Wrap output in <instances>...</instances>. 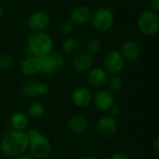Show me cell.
Here are the masks:
<instances>
[{
	"mask_svg": "<svg viewBox=\"0 0 159 159\" xmlns=\"http://www.w3.org/2000/svg\"><path fill=\"white\" fill-rule=\"evenodd\" d=\"M74 27H75V25L70 20H64L60 24L59 32H60V34L61 35H64V36L68 37L74 32Z\"/></svg>",
	"mask_w": 159,
	"mask_h": 159,
	"instance_id": "cb8c5ba5",
	"label": "cell"
},
{
	"mask_svg": "<svg viewBox=\"0 0 159 159\" xmlns=\"http://www.w3.org/2000/svg\"><path fill=\"white\" fill-rule=\"evenodd\" d=\"M41 60V74L45 75H51L63 68L65 65V58L60 52H51L44 57L40 58Z\"/></svg>",
	"mask_w": 159,
	"mask_h": 159,
	"instance_id": "8992f818",
	"label": "cell"
},
{
	"mask_svg": "<svg viewBox=\"0 0 159 159\" xmlns=\"http://www.w3.org/2000/svg\"><path fill=\"white\" fill-rule=\"evenodd\" d=\"M109 159H130L129 155L124 153V152H118V153H116L114 154Z\"/></svg>",
	"mask_w": 159,
	"mask_h": 159,
	"instance_id": "484cf974",
	"label": "cell"
},
{
	"mask_svg": "<svg viewBox=\"0 0 159 159\" xmlns=\"http://www.w3.org/2000/svg\"><path fill=\"white\" fill-rule=\"evenodd\" d=\"M119 52L125 61H135L141 56V47L136 41L128 39L121 44Z\"/></svg>",
	"mask_w": 159,
	"mask_h": 159,
	"instance_id": "4fadbf2b",
	"label": "cell"
},
{
	"mask_svg": "<svg viewBox=\"0 0 159 159\" xmlns=\"http://www.w3.org/2000/svg\"><path fill=\"white\" fill-rule=\"evenodd\" d=\"M29 140L25 131L11 129L6 132L0 141V148L2 152L10 157H20L28 150Z\"/></svg>",
	"mask_w": 159,
	"mask_h": 159,
	"instance_id": "6da1fadb",
	"label": "cell"
},
{
	"mask_svg": "<svg viewBox=\"0 0 159 159\" xmlns=\"http://www.w3.org/2000/svg\"><path fill=\"white\" fill-rule=\"evenodd\" d=\"M49 91L48 86L41 81L32 79L26 81L21 87V93L27 98H35L39 96H46Z\"/></svg>",
	"mask_w": 159,
	"mask_h": 159,
	"instance_id": "9c48e42d",
	"label": "cell"
},
{
	"mask_svg": "<svg viewBox=\"0 0 159 159\" xmlns=\"http://www.w3.org/2000/svg\"><path fill=\"white\" fill-rule=\"evenodd\" d=\"M153 149L156 153L159 152V139H156L155 142L153 143Z\"/></svg>",
	"mask_w": 159,
	"mask_h": 159,
	"instance_id": "f1b7e54d",
	"label": "cell"
},
{
	"mask_svg": "<svg viewBox=\"0 0 159 159\" xmlns=\"http://www.w3.org/2000/svg\"><path fill=\"white\" fill-rule=\"evenodd\" d=\"M3 15H4V8H3L2 5L0 4V18H1Z\"/></svg>",
	"mask_w": 159,
	"mask_h": 159,
	"instance_id": "1f68e13d",
	"label": "cell"
},
{
	"mask_svg": "<svg viewBox=\"0 0 159 159\" xmlns=\"http://www.w3.org/2000/svg\"><path fill=\"white\" fill-rule=\"evenodd\" d=\"M20 71L24 75L33 76L41 72V60L39 57L27 55L20 63Z\"/></svg>",
	"mask_w": 159,
	"mask_h": 159,
	"instance_id": "9a60e30c",
	"label": "cell"
},
{
	"mask_svg": "<svg viewBox=\"0 0 159 159\" xmlns=\"http://www.w3.org/2000/svg\"><path fill=\"white\" fill-rule=\"evenodd\" d=\"M80 159H100L97 157H94V156H85V157H82Z\"/></svg>",
	"mask_w": 159,
	"mask_h": 159,
	"instance_id": "4dcf8cb0",
	"label": "cell"
},
{
	"mask_svg": "<svg viewBox=\"0 0 159 159\" xmlns=\"http://www.w3.org/2000/svg\"><path fill=\"white\" fill-rule=\"evenodd\" d=\"M145 1H147V0H145Z\"/></svg>",
	"mask_w": 159,
	"mask_h": 159,
	"instance_id": "e575fe53",
	"label": "cell"
},
{
	"mask_svg": "<svg viewBox=\"0 0 159 159\" xmlns=\"http://www.w3.org/2000/svg\"><path fill=\"white\" fill-rule=\"evenodd\" d=\"M46 159H49V158H46Z\"/></svg>",
	"mask_w": 159,
	"mask_h": 159,
	"instance_id": "836d02e7",
	"label": "cell"
},
{
	"mask_svg": "<svg viewBox=\"0 0 159 159\" xmlns=\"http://www.w3.org/2000/svg\"><path fill=\"white\" fill-rule=\"evenodd\" d=\"M72 64L74 69L77 72H88L92 67L93 57L86 51H79L73 56Z\"/></svg>",
	"mask_w": 159,
	"mask_h": 159,
	"instance_id": "e0dca14e",
	"label": "cell"
},
{
	"mask_svg": "<svg viewBox=\"0 0 159 159\" xmlns=\"http://www.w3.org/2000/svg\"><path fill=\"white\" fill-rule=\"evenodd\" d=\"M16 159H34V158H33L30 155H25V154H23V155H21V156H20V157H17Z\"/></svg>",
	"mask_w": 159,
	"mask_h": 159,
	"instance_id": "f546056e",
	"label": "cell"
},
{
	"mask_svg": "<svg viewBox=\"0 0 159 159\" xmlns=\"http://www.w3.org/2000/svg\"><path fill=\"white\" fill-rule=\"evenodd\" d=\"M151 7L153 11L158 13L159 11V0H151Z\"/></svg>",
	"mask_w": 159,
	"mask_h": 159,
	"instance_id": "83f0119b",
	"label": "cell"
},
{
	"mask_svg": "<svg viewBox=\"0 0 159 159\" xmlns=\"http://www.w3.org/2000/svg\"><path fill=\"white\" fill-rule=\"evenodd\" d=\"M61 48L63 54L67 56H75L80 50V44L75 38L68 36L61 42Z\"/></svg>",
	"mask_w": 159,
	"mask_h": 159,
	"instance_id": "ffe728a7",
	"label": "cell"
},
{
	"mask_svg": "<svg viewBox=\"0 0 159 159\" xmlns=\"http://www.w3.org/2000/svg\"><path fill=\"white\" fill-rule=\"evenodd\" d=\"M72 102L77 107H88L92 102V92L88 88L79 87L73 91Z\"/></svg>",
	"mask_w": 159,
	"mask_h": 159,
	"instance_id": "2e32d148",
	"label": "cell"
},
{
	"mask_svg": "<svg viewBox=\"0 0 159 159\" xmlns=\"http://www.w3.org/2000/svg\"><path fill=\"white\" fill-rule=\"evenodd\" d=\"M107 82H108V88H109L108 90L112 94H116V93L120 92L123 89V86H124L123 78L119 75H111V77L107 80Z\"/></svg>",
	"mask_w": 159,
	"mask_h": 159,
	"instance_id": "44dd1931",
	"label": "cell"
},
{
	"mask_svg": "<svg viewBox=\"0 0 159 159\" xmlns=\"http://www.w3.org/2000/svg\"><path fill=\"white\" fill-rule=\"evenodd\" d=\"M137 159H146V158H137Z\"/></svg>",
	"mask_w": 159,
	"mask_h": 159,
	"instance_id": "d6a6232c",
	"label": "cell"
},
{
	"mask_svg": "<svg viewBox=\"0 0 159 159\" xmlns=\"http://www.w3.org/2000/svg\"><path fill=\"white\" fill-rule=\"evenodd\" d=\"M28 115L33 118H39L41 117L45 113V107L44 105L39 102H34L29 104L27 109Z\"/></svg>",
	"mask_w": 159,
	"mask_h": 159,
	"instance_id": "7402d4cb",
	"label": "cell"
},
{
	"mask_svg": "<svg viewBox=\"0 0 159 159\" xmlns=\"http://www.w3.org/2000/svg\"><path fill=\"white\" fill-rule=\"evenodd\" d=\"M9 123L12 129L19 130V131H25V129L28 128L29 125V119L24 113L17 112L11 116Z\"/></svg>",
	"mask_w": 159,
	"mask_h": 159,
	"instance_id": "d6986e66",
	"label": "cell"
},
{
	"mask_svg": "<svg viewBox=\"0 0 159 159\" xmlns=\"http://www.w3.org/2000/svg\"><path fill=\"white\" fill-rule=\"evenodd\" d=\"M50 23V17L44 10H35L30 14L27 24L33 32H44Z\"/></svg>",
	"mask_w": 159,
	"mask_h": 159,
	"instance_id": "8fae6325",
	"label": "cell"
},
{
	"mask_svg": "<svg viewBox=\"0 0 159 159\" xmlns=\"http://www.w3.org/2000/svg\"><path fill=\"white\" fill-rule=\"evenodd\" d=\"M92 26L97 32L105 33L112 29L115 24V15L110 7L97 8L91 16Z\"/></svg>",
	"mask_w": 159,
	"mask_h": 159,
	"instance_id": "277c9868",
	"label": "cell"
},
{
	"mask_svg": "<svg viewBox=\"0 0 159 159\" xmlns=\"http://www.w3.org/2000/svg\"><path fill=\"white\" fill-rule=\"evenodd\" d=\"M54 47L52 37L44 32H33L27 38L25 51L27 55L44 57L52 52Z\"/></svg>",
	"mask_w": 159,
	"mask_h": 159,
	"instance_id": "7a4b0ae2",
	"label": "cell"
},
{
	"mask_svg": "<svg viewBox=\"0 0 159 159\" xmlns=\"http://www.w3.org/2000/svg\"><path fill=\"white\" fill-rule=\"evenodd\" d=\"M92 102L97 110L101 112H108L115 104L114 94L108 89H99L94 94H92Z\"/></svg>",
	"mask_w": 159,
	"mask_h": 159,
	"instance_id": "ba28073f",
	"label": "cell"
},
{
	"mask_svg": "<svg viewBox=\"0 0 159 159\" xmlns=\"http://www.w3.org/2000/svg\"><path fill=\"white\" fill-rule=\"evenodd\" d=\"M108 80V74L102 67H91L88 71V82L96 89H102Z\"/></svg>",
	"mask_w": 159,
	"mask_h": 159,
	"instance_id": "5bb4252c",
	"label": "cell"
},
{
	"mask_svg": "<svg viewBox=\"0 0 159 159\" xmlns=\"http://www.w3.org/2000/svg\"><path fill=\"white\" fill-rule=\"evenodd\" d=\"M110 112H111V114L113 115V116H118L119 115V113H120V111H121V109H120V107L118 106V105H116V103L111 107V109L109 110Z\"/></svg>",
	"mask_w": 159,
	"mask_h": 159,
	"instance_id": "4316f807",
	"label": "cell"
},
{
	"mask_svg": "<svg viewBox=\"0 0 159 159\" xmlns=\"http://www.w3.org/2000/svg\"><path fill=\"white\" fill-rule=\"evenodd\" d=\"M137 27L139 31L147 36H153L159 30L158 13L148 9L140 13L137 19Z\"/></svg>",
	"mask_w": 159,
	"mask_h": 159,
	"instance_id": "3957f363",
	"label": "cell"
},
{
	"mask_svg": "<svg viewBox=\"0 0 159 159\" xmlns=\"http://www.w3.org/2000/svg\"><path fill=\"white\" fill-rule=\"evenodd\" d=\"M96 129L102 137L105 139H111L116 134L118 125L114 116H103L98 120Z\"/></svg>",
	"mask_w": 159,
	"mask_h": 159,
	"instance_id": "30bf717a",
	"label": "cell"
},
{
	"mask_svg": "<svg viewBox=\"0 0 159 159\" xmlns=\"http://www.w3.org/2000/svg\"><path fill=\"white\" fill-rule=\"evenodd\" d=\"M67 127L74 133L83 134L89 130V122L85 116L81 115H74L68 119Z\"/></svg>",
	"mask_w": 159,
	"mask_h": 159,
	"instance_id": "ac0fdd59",
	"label": "cell"
},
{
	"mask_svg": "<svg viewBox=\"0 0 159 159\" xmlns=\"http://www.w3.org/2000/svg\"><path fill=\"white\" fill-rule=\"evenodd\" d=\"M51 143L41 132L29 140L28 151L30 156L34 159L48 158L51 153Z\"/></svg>",
	"mask_w": 159,
	"mask_h": 159,
	"instance_id": "5b68a950",
	"label": "cell"
},
{
	"mask_svg": "<svg viewBox=\"0 0 159 159\" xmlns=\"http://www.w3.org/2000/svg\"><path fill=\"white\" fill-rule=\"evenodd\" d=\"M102 48V41L100 39H98V38H91L87 43V46H86L87 51L86 52H88L89 54L93 56V55L99 53Z\"/></svg>",
	"mask_w": 159,
	"mask_h": 159,
	"instance_id": "603a6c76",
	"label": "cell"
},
{
	"mask_svg": "<svg viewBox=\"0 0 159 159\" xmlns=\"http://www.w3.org/2000/svg\"><path fill=\"white\" fill-rule=\"evenodd\" d=\"M92 11L87 6H76L70 11L69 18L70 21L74 25H85L91 20Z\"/></svg>",
	"mask_w": 159,
	"mask_h": 159,
	"instance_id": "7c38bea8",
	"label": "cell"
},
{
	"mask_svg": "<svg viewBox=\"0 0 159 159\" xmlns=\"http://www.w3.org/2000/svg\"><path fill=\"white\" fill-rule=\"evenodd\" d=\"M13 58L8 54L0 55V68L1 69H8L13 65Z\"/></svg>",
	"mask_w": 159,
	"mask_h": 159,
	"instance_id": "d4e9b609",
	"label": "cell"
},
{
	"mask_svg": "<svg viewBox=\"0 0 159 159\" xmlns=\"http://www.w3.org/2000/svg\"><path fill=\"white\" fill-rule=\"evenodd\" d=\"M126 61L122 57L119 50H110L108 51L102 61V68L107 74L118 75L120 74L125 67Z\"/></svg>",
	"mask_w": 159,
	"mask_h": 159,
	"instance_id": "52a82bcc",
	"label": "cell"
}]
</instances>
